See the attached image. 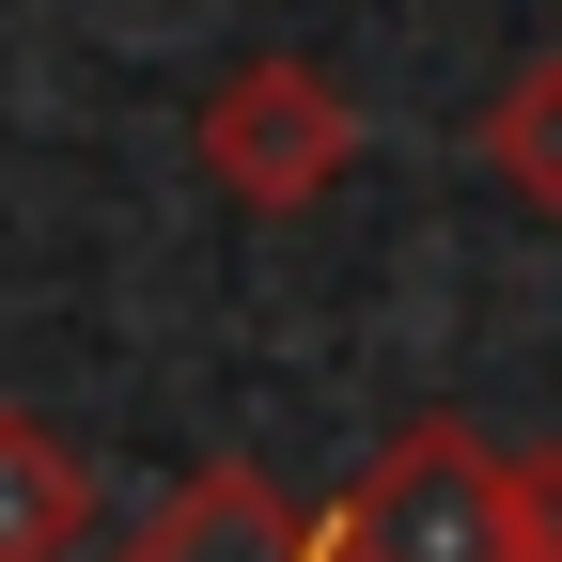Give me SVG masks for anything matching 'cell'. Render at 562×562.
I'll use <instances>...</instances> for the list:
<instances>
[{
  "label": "cell",
  "instance_id": "obj_1",
  "mask_svg": "<svg viewBox=\"0 0 562 562\" xmlns=\"http://www.w3.org/2000/svg\"><path fill=\"white\" fill-rule=\"evenodd\" d=\"M328 562H516L501 438H469V422H406V438L328 501Z\"/></svg>",
  "mask_w": 562,
  "mask_h": 562
},
{
  "label": "cell",
  "instance_id": "obj_2",
  "mask_svg": "<svg viewBox=\"0 0 562 562\" xmlns=\"http://www.w3.org/2000/svg\"><path fill=\"white\" fill-rule=\"evenodd\" d=\"M344 157H360V94L297 47H266L203 94V172L235 203H313V188H344Z\"/></svg>",
  "mask_w": 562,
  "mask_h": 562
},
{
  "label": "cell",
  "instance_id": "obj_3",
  "mask_svg": "<svg viewBox=\"0 0 562 562\" xmlns=\"http://www.w3.org/2000/svg\"><path fill=\"white\" fill-rule=\"evenodd\" d=\"M110 562H328V516H297L266 469H188Z\"/></svg>",
  "mask_w": 562,
  "mask_h": 562
},
{
  "label": "cell",
  "instance_id": "obj_4",
  "mask_svg": "<svg viewBox=\"0 0 562 562\" xmlns=\"http://www.w3.org/2000/svg\"><path fill=\"white\" fill-rule=\"evenodd\" d=\"M79 531H94V453L0 406V562H79Z\"/></svg>",
  "mask_w": 562,
  "mask_h": 562
},
{
  "label": "cell",
  "instance_id": "obj_5",
  "mask_svg": "<svg viewBox=\"0 0 562 562\" xmlns=\"http://www.w3.org/2000/svg\"><path fill=\"white\" fill-rule=\"evenodd\" d=\"M484 172H501L516 203H547V220H562V47L516 63V79L484 94Z\"/></svg>",
  "mask_w": 562,
  "mask_h": 562
},
{
  "label": "cell",
  "instance_id": "obj_6",
  "mask_svg": "<svg viewBox=\"0 0 562 562\" xmlns=\"http://www.w3.org/2000/svg\"><path fill=\"white\" fill-rule=\"evenodd\" d=\"M501 501H516V562H562V438L501 453Z\"/></svg>",
  "mask_w": 562,
  "mask_h": 562
}]
</instances>
